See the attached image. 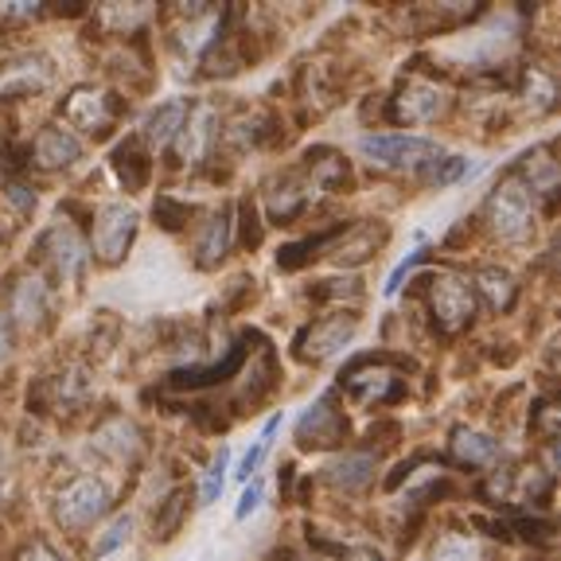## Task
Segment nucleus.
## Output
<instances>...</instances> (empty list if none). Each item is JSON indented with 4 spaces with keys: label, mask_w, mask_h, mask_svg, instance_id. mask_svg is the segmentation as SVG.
<instances>
[{
    "label": "nucleus",
    "mask_w": 561,
    "mask_h": 561,
    "mask_svg": "<svg viewBox=\"0 0 561 561\" xmlns=\"http://www.w3.org/2000/svg\"><path fill=\"white\" fill-rule=\"evenodd\" d=\"M483 215H488V227L503 242H523L535 227V207H530V192L518 175H507L495 192L483 203Z\"/></svg>",
    "instance_id": "1"
},
{
    "label": "nucleus",
    "mask_w": 561,
    "mask_h": 561,
    "mask_svg": "<svg viewBox=\"0 0 561 561\" xmlns=\"http://www.w3.org/2000/svg\"><path fill=\"white\" fill-rule=\"evenodd\" d=\"M359 152L378 168L413 172V168H430L440 157V145L430 137H413V133H370L359 140Z\"/></svg>",
    "instance_id": "2"
},
{
    "label": "nucleus",
    "mask_w": 561,
    "mask_h": 561,
    "mask_svg": "<svg viewBox=\"0 0 561 561\" xmlns=\"http://www.w3.org/2000/svg\"><path fill=\"white\" fill-rule=\"evenodd\" d=\"M102 515H110V491L94 476H75L67 488L59 491L55 500V518H59L67 530H87Z\"/></svg>",
    "instance_id": "3"
},
{
    "label": "nucleus",
    "mask_w": 561,
    "mask_h": 561,
    "mask_svg": "<svg viewBox=\"0 0 561 561\" xmlns=\"http://www.w3.org/2000/svg\"><path fill=\"white\" fill-rule=\"evenodd\" d=\"M430 308L445 332H460L465 324H472L476 297H472V289H468L465 277L440 273V277H430Z\"/></svg>",
    "instance_id": "4"
},
{
    "label": "nucleus",
    "mask_w": 561,
    "mask_h": 561,
    "mask_svg": "<svg viewBox=\"0 0 561 561\" xmlns=\"http://www.w3.org/2000/svg\"><path fill=\"white\" fill-rule=\"evenodd\" d=\"M347 425H343V410H335V394H324L320 402H312L297 421V440L305 448H328L340 445Z\"/></svg>",
    "instance_id": "5"
},
{
    "label": "nucleus",
    "mask_w": 561,
    "mask_h": 561,
    "mask_svg": "<svg viewBox=\"0 0 561 561\" xmlns=\"http://www.w3.org/2000/svg\"><path fill=\"white\" fill-rule=\"evenodd\" d=\"M133 230H137V215L122 203H110V207L98 210L94 219V250L102 262H117L125 254V245L133 242Z\"/></svg>",
    "instance_id": "6"
},
{
    "label": "nucleus",
    "mask_w": 561,
    "mask_h": 561,
    "mask_svg": "<svg viewBox=\"0 0 561 561\" xmlns=\"http://www.w3.org/2000/svg\"><path fill=\"white\" fill-rule=\"evenodd\" d=\"M39 254L51 262V270L59 273L62 280L79 277L82 265H87V245H82V238L75 234L70 227H51L44 234V242H39Z\"/></svg>",
    "instance_id": "7"
},
{
    "label": "nucleus",
    "mask_w": 561,
    "mask_h": 561,
    "mask_svg": "<svg viewBox=\"0 0 561 561\" xmlns=\"http://www.w3.org/2000/svg\"><path fill=\"white\" fill-rule=\"evenodd\" d=\"M445 90L430 87V82H410L402 94L394 98V117L398 122H410V125H425V122H437L445 114Z\"/></svg>",
    "instance_id": "8"
},
{
    "label": "nucleus",
    "mask_w": 561,
    "mask_h": 561,
    "mask_svg": "<svg viewBox=\"0 0 561 561\" xmlns=\"http://www.w3.org/2000/svg\"><path fill=\"white\" fill-rule=\"evenodd\" d=\"M355 328H359V320L351 312H335L324 316V320H316L305 335V355L308 359H328V355H335L355 335Z\"/></svg>",
    "instance_id": "9"
},
{
    "label": "nucleus",
    "mask_w": 561,
    "mask_h": 561,
    "mask_svg": "<svg viewBox=\"0 0 561 561\" xmlns=\"http://www.w3.org/2000/svg\"><path fill=\"white\" fill-rule=\"evenodd\" d=\"M180 160H187V164H195V160L207 157L210 140H215V110L210 105H187V117L184 125H180Z\"/></svg>",
    "instance_id": "10"
},
{
    "label": "nucleus",
    "mask_w": 561,
    "mask_h": 561,
    "mask_svg": "<svg viewBox=\"0 0 561 561\" xmlns=\"http://www.w3.org/2000/svg\"><path fill=\"white\" fill-rule=\"evenodd\" d=\"M316 192H320V187L312 184V175H305V180H297V175H280V184H273L270 192H265L270 219L273 222H289L293 215H300V210H305V203L312 199Z\"/></svg>",
    "instance_id": "11"
},
{
    "label": "nucleus",
    "mask_w": 561,
    "mask_h": 561,
    "mask_svg": "<svg viewBox=\"0 0 561 561\" xmlns=\"http://www.w3.org/2000/svg\"><path fill=\"white\" fill-rule=\"evenodd\" d=\"M62 114H67L70 125H79V129H105L110 125V117H114V110H110V98L102 94V90L94 87H79L70 90L67 105H62Z\"/></svg>",
    "instance_id": "12"
},
{
    "label": "nucleus",
    "mask_w": 561,
    "mask_h": 561,
    "mask_svg": "<svg viewBox=\"0 0 561 561\" xmlns=\"http://www.w3.org/2000/svg\"><path fill=\"white\" fill-rule=\"evenodd\" d=\"M343 386H347L351 398L359 405H382V402L402 398V382H398V375H390V370H351V375L343 378Z\"/></svg>",
    "instance_id": "13"
},
{
    "label": "nucleus",
    "mask_w": 561,
    "mask_h": 561,
    "mask_svg": "<svg viewBox=\"0 0 561 561\" xmlns=\"http://www.w3.org/2000/svg\"><path fill=\"white\" fill-rule=\"evenodd\" d=\"M32 157L39 168H67L82 157V145L75 133L59 129V125H47V129H39V137H35Z\"/></svg>",
    "instance_id": "14"
},
{
    "label": "nucleus",
    "mask_w": 561,
    "mask_h": 561,
    "mask_svg": "<svg viewBox=\"0 0 561 561\" xmlns=\"http://www.w3.org/2000/svg\"><path fill=\"white\" fill-rule=\"evenodd\" d=\"M375 480V456L370 453H343L328 465V483L340 491H359Z\"/></svg>",
    "instance_id": "15"
},
{
    "label": "nucleus",
    "mask_w": 561,
    "mask_h": 561,
    "mask_svg": "<svg viewBox=\"0 0 561 561\" xmlns=\"http://www.w3.org/2000/svg\"><path fill=\"white\" fill-rule=\"evenodd\" d=\"M12 316L24 328H35L47 316V289L39 277H20L12 285Z\"/></svg>",
    "instance_id": "16"
},
{
    "label": "nucleus",
    "mask_w": 561,
    "mask_h": 561,
    "mask_svg": "<svg viewBox=\"0 0 561 561\" xmlns=\"http://www.w3.org/2000/svg\"><path fill=\"white\" fill-rule=\"evenodd\" d=\"M453 456L468 468H488V465H495L503 453H500V440H491L488 433L456 430L453 433Z\"/></svg>",
    "instance_id": "17"
},
{
    "label": "nucleus",
    "mask_w": 561,
    "mask_h": 561,
    "mask_svg": "<svg viewBox=\"0 0 561 561\" xmlns=\"http://www.w3.org/2000/svg\"><path fill=\"white\" fill-rule=\"evenodd\" d=\"M230 210L222 207L219 215H210L207 222H203V234H199V242H195V254H199V265H215V262H222L227 257V250H230Z\"/></svg>",
    "instance_id": "18"
},
{
    "label": "nucleus",
    "mask_w": 561,
    "mask_h": 561,
    "mask_svg": "<svg viewBox=\"0 0 561 561\" xmlns=\"http://www.w3.org/2000/svg\"><path fill=\"white\" fill-rule=\"evenodd\" d=\"M47 79H51V67L44 59H20L0 67V90H9V94H24V90L44 87Z\"/></svg>",
    "instance_id": "19"
},
{
    "label": "nucleus",
    "mask_w": 561,
    "mask_h": 561,
    "mask_svg": "<svg viewBox=\"0 0 561 561\" xmlns=\"http://www.w3.org/2000/svg\"><path fill=\"white\" fill-rule=\"evenodd\" d=\"M523 172H526V192L553 195V187H558V164L550 160V149H535L530 157H523Z\"/></svg>",
    "instance_id": "20"
},
{
    "label": "nucleus",
    "mask_w": 561,
    "mask_h": 561,
    "mask_svg": "<svg viewBox=\"0 0 561 561\" xmlns=\"http://www.w3.org/2000/svg\"><path fill=\"white\" fill-rule=\"evenodd\" d=\"M102 453H110L114 460H125V456L137 453V430H133V421L125 417H114L110 425L98 430V440H94Z\"/></svg>",
    "instance_id": "21"
},
{
    "label": "nucleus",
    "mask_w": 561,
    "mask_h": 561,
    "mask_svg": "<svg viewBox=\"0 0 561 561\" xmlns=\"http://www.w3.org/2000/svg\"><path fill=\"white\" fill-rule=\"evenodd\" d=\"M184 117H187V102H168V105H160L157 114L145 122V140L149 145H168V140L180 133V125H184Z\"/></svg>",
    "instance_id": "22"
},
{
    "label": "nucleus",
    "mask_w": 561,
    "mask_h": 561,
    "mask_svg": "<svg viewBox=\"0 0 561 561\" xmlns=\"http://www.w3.org/2000/svg\"><path fill=\"white\" fill-rule=\"evenodd\" d=\"M242 347H234L227 355V359L219 363V367H195V370H180L175 375V386H207V382H222L227 375H234L238 367H242Z\"/></svg>",
    "instance_id": "23"
},
{
    "label": "nucleus",
    "mask_w": 561,
    "mask_h": 561,
    "mask_svg": "<svg viewBox=\"0 0 561 561\" xmlns=\"http://www.w3.org/2000/svg\"><path fill=\"white\" fill-rule=\"evenodd\" d=\"M476 280H480V293L488 297V305L495 308V312L511 308V300H515V280H511L507 270H483Z\"/></svg>",
    "instance_id": "24"
},
{
    "label": "nucleus",
    "mask_w": 561,
    "mask_h": 561,
    "mask_svg": "<svg viewBox=\"0 0 561 561\" xmlns=\"http://www.w3.org/2000/svg\"><path fill=\"white\" fill-rule=\"evenodd\" d=\"M386 238V230H378L375 234V227H359V234H355V242H347V238H343L340 245H332V257L335 262H363V257H370L375 254V245L382 242Z\"/></svg>",
    "instance_id": "25"
},
{
    "label": "nucleus",
    "mask_w": 561,
    "mask_h": 561,
    "mask_svg": "<svg viewBox=\"0 0 561 561\" xmlns=\"http://www.w3.org/2000/svg\"><path fill=\"white\" fill-rule=\"evenodd\" d=\"M433 561H483V550L465 535H445L433 546Z\"/></svg>",
    "instance_id": "26"
},
{
    "label": "nucleus",
    "mask_w": 561,
    "mask_h": 561,
    "mask_svg": "<svg viewBox=\"0 0 561 561\" xmlns=\"http://www.w3.org/2000/svg\"><path fill=\"white\" fill-rule=\"evenodd\" d=\"M227 460H230V453L222 448V453L215 456V465L207 468V480H203V491H199L203 507H207V503H215L222 495V483H227Z\"/></svg>",
    "instance_id": "27"
},
{
    "label": "nucleus",
    "mask_w": 561,
    "mask_h": 561,
    "mask_svg": "<svg viewBox=\"0 0 561 561\" xmlns=\"http://www.w3.org/2000/svg\"><path fill=\"white\" fill-rule=\"evenodd\" d=\"M184 491H175V495H168L164 511L157 515V523H152V530H157L160 538H172L175 535V526H180V518H184Z\"/></svg>",
    "instance_id": "28"
},
{
    "label": "nucleus",
    "mask_w": 561,
    "mask_h": 561,
    "mask_svg": "<svg viewBox=\"0 0 561 561\" xmlns=\"http://www.w3.org/2000/svg\"><path fill=\"white\" fill-rule=\"evenodd\" d=\"M465 172H468V160L465 157H445V160H433L430 175H425V180H430L433 187H445V184H456V180H460Z\"/></svg>",
    "instance_id": "29"
},
{
    "label": "nucleus",
    "mask_w": 561,
    "mask_h": 561,
    "mask_svg": "<svg viewBox=\"0 0 561 561\" xmlns=\"http://www.w3.org/2000/svg\"><path fill=\"white\" fill-rule=\"evenodd\" d=\"M129 515H122V518H114V526H110V530H105L102 538H98L94 542V558H105V553H114L117 546L125 542V538H129Z\"/></svg>",
    "instance_id": "30"
},
{
    "label": "nucleus",
    "mask_w": 561,
    "mask_h": 561,
    "mask_svg": "<svg viewBox=\"0 0 561 561\" xmlns=\"http://www.w3.org/2000/svg\"><path fill=\"white\" fill-rule=\"evenodd\" d=\"M157 215H160V222H164L168 230L180 227V222H187V207H175L168 195H164V199H157Z\"/></svg>",
    "instance_id": "31"
},
{
    "label": "nucleus",
    "mask_w": 561,
    "mask_h": 561,
    "mask_svg": "<svg viewBox=\"0 0 561 561\" xmlns=\"http://www.w3.org/2000/svg\"><path fill=\"white\" fill-rule=\"evenodd\" d=\"M257 503H262V483L254 480L242 491V500H238V507H234V518H250L257 511Z\"/></svg>",
    "instance_id": "32"
},
{
    "label": "nucleus",
    "mask_w": 561,
    "mask_h": 561,
    "mask_svg": "<svg viewBox=\"0 0 561 561\" xmlns=\"http://www.w3.org/2000/svg\"><path fill=\"white\" fill-rule=\"evenodd\" d=\"M421 257H425V254H410V257H405V262H402V265H398V270H394V273H390V280H386V297H394V293H398V289H402V277H405V273H410V270H413V265H417V262H421Z\"/></svg>",
    "instance_id": "33"
},
{
    "label": "nucleus",
    "mask_w": 561,
    "mask_h": 561,
    "mask_svg": "<svg viewBox=\"0 0 561 561\" xmlns=\"http://www.w3.org/2000/svg\"><path fill=\"white\" fill-rule=\"evenodd\" d=\"M20 561H62V558H59V553H55L47 542H32V546L24 550V558H20Z\"/></svg>",
    "instance_id": "34"
},
{
    "label": "nucleus",
    "mask_w": 561,
    "mask_h": 561,
    "mask_svg": "<svg viewBox=\"0 0 561 561\" xmlns=\"http://www.w3.org/2000/svg\"><path fill=\"white\" fill-rule=\"evenodd\" d=\"M12 351V328H9V316L0 312V359Z\"/></svg>",
    "instance_id": "35"
},
{
    "label": "nucleus",
    "mask_w": 561,
    "mask_h": 561,
    "mask_svg": "<svg viewBox=\"0 0 561 561\" xmlns=\"http://www.w3.org/2000/svg\"><path fill=\"white\" fill-rule=\"evenodd\" d=\"M9 195H12V199H16L24 210H27V207H35V195H27V187H24V184H12V187H9Z\"/></svg>",
    "instance_id": "36"
},
{
    "label": "nucleus",
    "mask_w": 561,
    "mask_h": 561,
    "mask_svg": "<svg viewBox=\"0 0 561 561\" xmlns=\"http://www.w3.org/2000/svg\"><path fill=\"white\" fill-rule=\"evenodd\" d=\"M4 234H9V227H4V219H0V242H4Z\"/></svg>",
    "instance_id": "37"
},
{
    "label": "nucleus",
    "mask_w": 561,
    "mask_h": 561,
    "mask_svg": "<svg viewBox=\"0 0 561 561\" xmlns=\"http://www.w3.org/2000/svg\"><path fill=\"white\" fill-rule=\"evenodd\" d=\"M0 483H4V465H0Z\"/></svg>",
    "instance_id": "38"
}]
</instances>
